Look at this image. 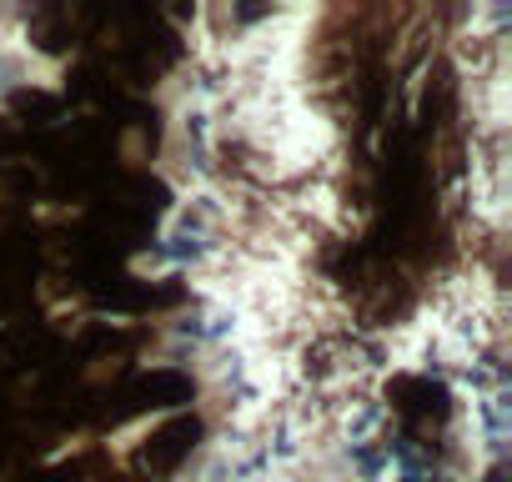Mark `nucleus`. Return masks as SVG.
Masks as SVG:
<instances>
[]
</instances>
